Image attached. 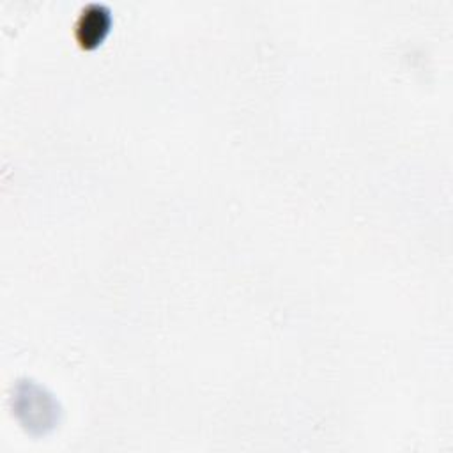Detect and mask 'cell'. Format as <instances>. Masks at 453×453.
Wrapping results in <instances>:
<instances>
[{"label":"cell","instance_id":"1","mask_svg":"<svg viewBox=\"0 0 453 453\" xmlns=\"http://www.w3.org/2000/svg\"><path fill=\"white\" fill-rule=\"evenodd\" d=\"M110 12L101 4H88L76 23V35L83 46H96L110 27Z\"/></svg>","mask_w":453,"mask_h":453}]
</instances>
